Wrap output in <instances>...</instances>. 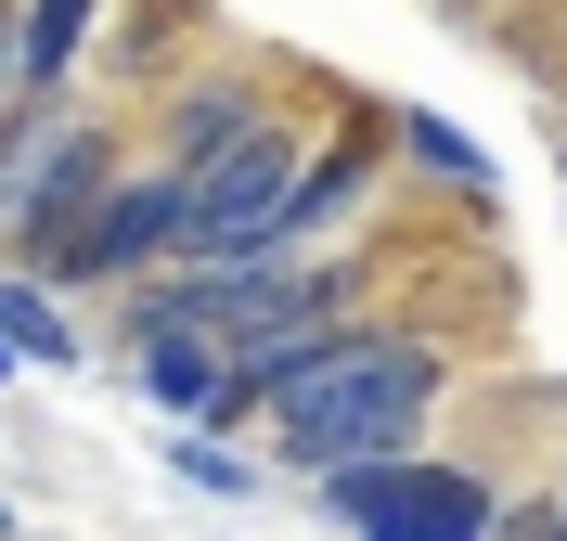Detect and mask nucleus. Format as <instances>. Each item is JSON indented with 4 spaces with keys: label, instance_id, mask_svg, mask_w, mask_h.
<instances>
[{
    "label": "nucleus",
    "instance_id": "obj_1",
    "mask_svg": "<svg viewBox=\"0 0 567 541\" xmlns=\"http://www.w3.org/2000/svg\"><path fill=\"white\" fill-rule=\"evenodd\" d=\"M425 413H439V348H413V335H361V323H336L271 387V438H284L297 477L374 465V451H400Z\"/></svg>",
    "mask_w": 567,
    "mask_h": 541
},
{
    "label": "nucleus",
    "instance_id": "obj_2",
    "mask_svg": "<svg viewBox=\"0 0 567 541\" xmlns=\"http://www.w3.org/2000/svg\"><path fill=\"white\" fill-rule=\"evenodd\" d=\"M297 129L284 116H258V129H233V143L207 155V168H181V258L168 271H219V258H258L271 246L284 194H297Z\"/></svg>",
    "mask_w": 567,
    "mask_h": 541
},
{
    "label": "nucleus",
    "instance_id": "obj_3",
    "mask_svg": "<svg viewBox=\"0 0 567 541\" xmlns=\"http://www.w3.org/2000/svg\"><path fill=\"white\" fill-rule=\"evenodd\" d=\"M322 503L349 541H491V490L464 465H425V451H374V465H336L322 477Z\"/></svg>",
    "mask_w": 567,
    "mask_h": 541
},
{
    "label": "nucleus",
    "instance_id": "obj_4",
    "mask_svg": "<svg viewBox=\"0 0 567 541\" xmlns=\"http://www.w3.org/2000/svg\"><path fill=\"white\" fill-rule=\"evenodd\" d=\"M181 258V168H116V194L78 219V246L39 271V284H142V271H168Z\"/></svg>",
    "mask_w": 567,
    "mask_h": 541
},
{
    "label": "nucleus",
    "instance_id": "obj_5",
    "mask_svg": "<svg viewBox=\"0 0 567 541\" xmlns=\"http://www.w3.org/2000/svg\"><path fill=\"white\" fill-rule=\"evenodd\" d=\"M130 387L155 399V413H181V426H233V413H246V399H233V361L194 323H130Z\"/></svg>",
    "mask_w": 567,
    "mask_h": 541
},
{
    "label": "nucleus",
    "instance_id": "obj_6",
    "mask_svg": "<svg viewBox=\"0 0 567 541\" xmlns=\"http://www.w3.org/2000/svg\"><path fill=\"white\" fill-rule=\"evenodd\" d=\"M91 52H104V0H13V104H65Z\"/></svg>",
    "mask_w": 567,
    "mask_h": 541
},
{
    "label": "nucleus",
    "instance_id": "obj_7",
    "mask_svg": "<svg viewBox=\"0 0 567 541\" xmlns=\"http://www.w3.org/2000/svg\"><path fill=\"white\" fill-rule=\"evenodd\" d=\"M258 116H271V104H258L246 77H181V91H168V116H155V143H168L155 168H207V155L233 143V129H258Z\"/></svg>",
    "mask_w": 567,
    "mask_h": 541
},
{
    "label": "nucleus",
    "instance_id": "obj_8",
    "mask_svg": "<svg viewBox=\"0 0 567 541\" xmlns=\"http://www.w3.org/2000/svg\"><path fill=\"white\" fill-rule=\"evenodd\" d=\"M361 180H374V143H336L322 168H297V194H284V219H271L258 258H310V232H336V219L361 207Z\"/></svg>",
    "mask_w": 567,
    "mask_h": 541
},
{
    "label": "nucleus",
    "instance_id": "obj_9",
    "mask_svg": "<svg viewBox=\"0 0 567 541\" xmlns=\"http://www.w3.org/2000/svg\"><path fill=\"white\" fill-rule=\"evenodd\" d=\"M0 348L13 361H78V323H65V296L39 271H0Z\"/></svg>",
    "mask_w": 567,
    "mask_h": 541
},
{
    "label": "nucleus",
    "instance_id": "obj_10",
    "mask_svg": "<svg viewBox=\"0 0 567 541\" xmlns=\"http://www.w3.org/2000/svg\"><path fill=\"white\" fill-rule=\"evenodd\" d=\"M400 143H413V155H425L439 180H477V143H464L452 116H400Z\"/></svg>",
    "mask_w": 567,
    "mask_h": 541
},
{
    "label": "nucleus",
    "instance_id": "obj_11",
    "mask_svg": "<svg viewBox=\"0 0 567 541\" xmlns=\"http://www.w3.org/2000/svg\"><path fill=\"white\" fill-rule=\"evenodd\" d=\"M0 104H13V0H0Z\"/></svg>",
    "mask_w": 567,
    "mask_h": 541
},
{
    "label": "nucleus",
    "instance_id": "obj_12",
    "mask_svg": "<svg viewBox=\"0 0 567 541\" xmlns=\"http://www.w3.org/2000/svg\"><path fill=\"white\" fill-rule=\"evenodd\" d=\"M0 541H13V516H0Z\"/></svg>",
    "mask_w": 567,
    "mask_h": 541
},
{
    "label": "nucleus",
    "instance_id": "obj_13",
    "mask_svg": "<svg viewBox=\"0 0 567 541\" xmlns=\"http://www.w3.org/2000/svg\"><path fill=\"white\" fill-rule=\"evenodd\" d=\"M0 374H13V348H0Z\"/></svg>",
    "mask_w": 567,
    "mask_h": 541
}]
</instances>
